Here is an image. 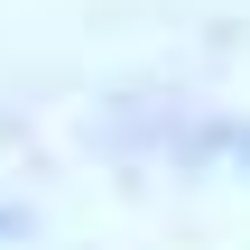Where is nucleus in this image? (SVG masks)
Here are the masks:
<instances>
[{
    "mask_svg": "<svg viewBox=\"0 0 250 250\" xmlns=\"http://www.w3.org/2000/svg\"><path fill=\"white\" fill-rule=\"evenodd\" d=\"M9 232H19V213H0V241H9Z\"/></svg>",
    "mask_w": 250,
    "mask_h": 250,
    "instance_id": "f257e3e1",
    "label": "nucleus"
}]
</instances>
